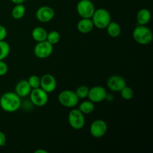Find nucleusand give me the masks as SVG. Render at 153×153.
<instances>
[{
    "label": "nucleus",
    "instance_id": "nucleus-1",
    "mask_svg": "<svg viewBox=\"0 0 153 153\" xmlns=\"http://www.w3.org/2000/svg\"><path fill=\"white\" fill-rule=\"evenodd\" d=\"M21 105V98L15 92H6L0 97V107L7 113H13L18 111Z\"/></svg>",
    "mask_w": 153,
    "mask_h": 153
},
{
    "label": "nucleus",
    "instance_id": "nucleus-2",
    "mask_svg": "<svg viewBox=\"0 0 153 153\" xmlns=\"http://www.w3.org/2000/svg\"><path fill=\"white\" fill-rule=\"evenodd\" d=\"M134 40L141 45H147L152 41L153 34L146 25H138L135 27L132 33Z\"/></svg>",
    "mask_w": 153,
    "mask_h": 153
},
{
    "label": "nucleus",
    "instance_id": "nucleus-3",
    "mask_svg": "<svg viewBox=\"0 0 153 153\" xmlns=\"http://www.w3.org/2000/svg\"><path fill=\"white\" fill-rule=\"evenodd\" d=\"M94 25L99 29H105L111 21V16L108 10L105 8L96 9L91 17Z\"/></svg>",
    "mask_w": 153,
    "mask_h": 153
},
{
    "label": "nucleus",
    "instance_id": "nucleus-4",
    "mask_svg": "<svg viewBox=\"0 0 153 153\" xmlns=\"http://www.w3.org/2000/svg\"><path fill=\"white\" fill-rule=\"evenodd\" d=\"M58 101L64 107L72 108L77 105L79 99L75 91L65 90L58 94Z\"/></svg>",
    "mask_w": 153,
    "mask_h": 153
},
{
    "label": "nucleus",
    "instance_id": "nucleus-5",
    "mask_svg": "<svg viewBox=\"0 0 153 153\" xmlns=\"http://www.w3.org/2000/svg\"><path fill=\"white\" fill-rule=\"evenodd\" d=\"M68 122L73 129H82L85 124V114L82 113L79 109H72L68 114Z\"/></svg>",
    "mask_w": 153,
    "mask_h": 153
},
{
    "label": "nucleus",
    "instance_id": "nucleus-6",
    "mask_svg": "<svg viewBox=\"0 0 153 153\" xmlns=\"http://www.w3.org/2000/svg\"><path fill=\"white\" fill-rule=\"evenodd\" d=\"M29 97L31 103L37 107H43L47 104L49 100L48 93L40 88L31 90Z\"/></svg>",
    "mask_w": 153,
    "mask_h": 153
},
{
    "label": "nucleus",
    "instance_id": "nucleus-7",
    "mask_svg": "<svg viewBox=\"0 0 153 153\" xmlns=\"http://www.w3.org/2000/svg\"><path fill=\"white\" fill-rule=\"evenodd\" d=\"M76 10L81 18H91L96 8L91 0H80L76 6Z\"/></svg>",
    "mask_w": 153,
    "mask_h": 153
},
{
    "label": "nucleus",
    "instance_id": "nucleus-8",
    "mask_svg": "<svg viewBox=\"0 0 153 153\" xmlns=\"http://www.w3.org/2000/svg\"><path fill=\"white\" fill-rule=\"evenodd\" d=\"M53 52V45L51 44L47 40L37 42L34 48V54L37 58L45 59L52 55Z\"/></svg>",
    "mask_w": 153,
    "mask_h": 153
},
{
    "label": "nucleus",
    "instance_id": "nucleus-9",
    "mask_svg": "<svg viewBox=\"0 0 153 153\" xmlns=\"http://www.w3.org/2000/svg\"><path fill=\"white\" fill-rule=\"evenodd\" d=\"M108 131V125L103 120H96L90 126V133L95 138L104 137Z\"/></svg>",
    "mask_w": 153,
    "mask_h": 153
},
{
    "label": "nucleus",
    "instance_id": "nucleus-10",
    "mask_svg": "<svg viewBox=\"0 0 153 153\" xmlns=\"http://www.w3.org/2000/svg\"><path fill=\"white\" fill-rule=\"evenodd\" d=\"M107 96V91L102 86L97 85L89 88L88 98L94 103H99L104 101Z\"/></svg>",
    "mask_w": 153,
    "mask_h": 153
},
{
    "label": "nucleus",
    "instance_id": "nucleus-11",
    "mask_svg": "<svg viewBox=\"0 0 153 153\" xmlns=\"http://www.w3.org/2000/svg\"><path fill=\"white\" fill-rule=\"evenodd\" d=\"M57 82L55 78L52 74H44L40 77V88L46 93H52L56 89Z\"/></svg>",
    "mask_w": 153,
    "mask_h": 153
},
{
    "label": "nucleus",
    "instance_id": "nucleus-12",
    "mask_svg": "<svg viewBox=\"0 0 153 153\" xmlns=\"http://www.w3.org/2000/svg\"><path fill=\"white\" fill-rule=\"evenodd\" d=\"M55 16V10L49 6H42L36 11V17L41 22H49Z\"/></svg>",
    "mask_w": 153,
    "mask_h": 153
},
{
    "label": "nucleus",
    "instance_id": "nucleus-13",
    "mask_svg": "<svg viewBox=\"0 0 153 153\" xmlns=\"http://www.w3.org/2000/svg\"><path fill=\"white\" fill-rule=\"evenodd\" d=\"M107 86L114 92H120L124 87L126 86V82L122 76L114 75L108 79Z\"/></svg>",
    "mask_w": 153,
    "mask_h": 153
},
{
    "label": "nucleus",
    "instance_id": "nucleus-14",
    "mask_svg": "<svg viewBox=\"0 0 153 153\" xmlns=\"http://www.w3.org/2000/svg\"><path fill=\"white\" fill-rule=\"evenodd\" d=\"M31 86L28 84V80H20L16 83L15 86V91L14 92L19 96L20 98H24L28 96H29L30 93L31 91Z\"/></svg>",
    "mask_w": 153,
    "mask_h": 153
},
{
    "label": "nucleus",
    "instance_id": "nucleus-15",
    "mask_svg": "<svg viewBox=\"0 0 153 153\" xmlns=\"http://www.w3.org/2000/svg\"><path fill=\"white\" fill-rule=\"evenodd\" d=\"M94 22L91 18H82L77 24L78 31L82 34H88L94 28Z\"/></svg>",
    "mask_w": 153,
    "mask_h": 153
},
{
    "label": "nucleus",
    "instance_id": "nucleus-16",
    "mask_svg": "<svg viewBox=\"0 0 153 153\" xmlns=\"http://www.w3.org/2000/svg\"><path fill=\"white\" fill-rule=\"evenodd\" d=\"M151 19V13L147 8H142L137 12V21L138 25H146Z\"/></svg>",
    "mask_w": 153,
    "mask_h": 153
},
{
    "label": "nucleus",
    "instance_id": "nucleus-17",
    "mask_svg": "<svg viewBox=\"0 0 153 153\" xmlns=\"http://www.w3.org/2000/svg\"><path fill=\"white\" fill-rule=\"evenodd\" d=\"M47 31L43 27H36L31 31V37L36 42H41L46 40Z\"/></svg>",
    "mask_w": 153,
    "mask_h": 153
},
{
    "label": "nucleus",
    "instance_id": "nucleus-18",
    "mask_svg": "<svg viewBox=\"0 0 153 153\" xmlns=\"http://www.w3.org/2000/svg\"><path fill=\"white\" fill-rule=\"evenodd\" d=\"M108 35L111 37H117L121 34V27L118 23L111 21L106 27Z\"/></svg>",
    "mask_w": 153,
    "mask_h": 153
},
{
    "label": "nucleus",
    "instance_id": "nucleus-19",
    "mask_svg": "<svg viewBox=\"0 0 153 153\" xmlns=\"http://www.w3.org/2000/svg\"><path fill=\"white\" fill-rule=\"evenodd\" d=\"M78 109L84 114H90L94 112V109H95V105H94V103L91 100H85L79 105Z\"/></svg>",
    "mask_w": 153,
    "mask_h": 153
},
{
    "label": "nucleus",
    "instance_id": "nucleus-20",
    "mask_svg": "<svg viewBox=\"0 0 153 153\" xmlns=\"http://www.w3.org/2000/svg\"><path fill=\"white\" fill-rule=\"evenodd\" d=\"M25 7L23 4H15L11 11V16L15 19H20L25 16Z\"/></svg>",
    "mask_w": 153,
    "mask_h": 153
},
{
    "label": "nucleus",
    "instance_id": "nucleus-21",
    "mask_svg": "<svg viewBox=\"0 0 153 153\" xmlns=\"http://www.w3.org/2000/svg\"><path fill=\"white\" fill-rule=\"evenodd\" d=\"M10 45L5 40H0V61L5 59L10 54Z\"/></svg>",
    "mask_w": 153,
    "mask_h": 153
},
{
    "label": "nucleus",
    "instance_id": "nucleus-22",
    "mask_svg": "<svg viewBox=\"0 0 153 153\" xmlns=\"http://www.w3.org/2000/svg\"><path fill=\"white\" fill-rule=\"evenodd\" d=\"M61 40V35L59 32L57 31H52L50 32H48L46 40L52 45H55L58 43Z\"/></svg>",
    "mask_w": 153,
    "mask_h": 153
},
{
    "label": "nucleus",
    "instance_id": "nucleus-23",
    "mask_svg": "<svg viewBox=\"0 0 153 153\" xmlns=\"http://www.w3.org/2000/svg\"><path fill=\"white\" fill-rule=\"evenodd\" d=\"M120 92L121 97L125 100H131L134 97V91L127 85L124 87Z\"/></svg>",
    "mask_w": 153,
    "mask_h": 153
},
{
    "label": "nucleus",
    "instance_id": "nucleus-24",
    "mask_svg": "<svg viewBox=\"0 0 153 153\" xmlns=\"http://www.w3.org/2000/svg\"><path fill=\"white\" fill-rule=\"evenodd\" d=\"M79 99H85L88 97L89 93V88L86 85H81L75 91Z\"/></svg>",
    "mask_w": 153,
    "mask_h": 153
},
{
    "label": "nucleus",
    "instance_id": "nucleus-25",
    "mask_svg": "<svg viewBox=\"0 0 153 153\" xmlns=\"http://www.w3.org/2000/svg\"><path fill=\"white\" fill-rule=\"evenodd\" d=\"M28 82L31 86V89L40 88V78L36 75H32L28 79Z\"/></svg>",
    "mask_w": 153,
    "mask_h": 153
},
{
    "label": "nucleus",
    "instance_id": "nucleus-26",
    "mask_svg": "<svg viewBox=\"0 0 153 153\" xmlns=\"http://www.w3.org/2000/svg\"><path fill=\"white\" fill-rule=\"evenodd\" d=\"M8 71V66L3 61H0V76H5Z\"/></svg>",
    "mask_w": 153,
    "mask_h": 153
},
{
    "label": "nucleus",
    "instance_id": "nucleus-27",
    "mask_svg": "<svg viewBox=\"0 0 153 153\" xmlns=\"http://www.w3.org/2000/svg\"><path fill=\"white\" fill-rule=\"evenodd\" d=\"M7 29L4 26L0 25V40H3L7 37Z\"/></svg>",
    "mask_w": 153,
    "mask_h": 153
},
{
    "label": "nucleus",
    "instance_id": "nucleus-28",
    "mask_svg": "<svg viewBox=\"0 0 153 153\" xmlns=\"http://www.w3.org/2000/svg\"><path fill=\"white\" fill-rule=\"evenodd\" d=\"M6 140H7V139H6L5 134H4V132L0 131V147L4 146L5 145Z\"/></svg>",
    "mask_w": 153,
    "mask_h": 153
},
{
    "label": "nucleus",
    "instance_id": "nucleus-29",
    "mask_svg": "<svg viewBox=\"0 0 153 153\" xmlns=\"http://www.w3.org/2000/svg\"><path fill=\"white\" fill-rule=\"evenodd\" d=\"M13 4H23L25 1H26V0H10Z\"/></svg>",
    "mask_w": 153,
    "mask_h": 153
},
{
    "label": "nucleus",
    "instance_id": "nucleus-30",
    "mask_svg": "<svg viewBox=\"0 0 153 153\" xmlns=\"http://www.w3.org/2000/svg\"><path fill=\"white\" fill-rule=\"evenodd\" d=\"M35 153H48V152L46 150H45V149H37V150H36Z\"/></svg>",
    "mask_w": 153,
    "mask_h": 153
}]
</instances>
